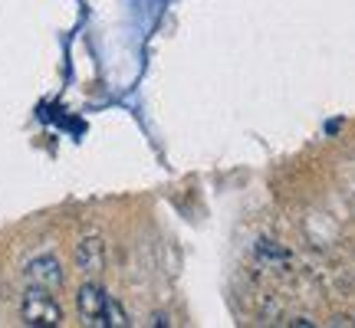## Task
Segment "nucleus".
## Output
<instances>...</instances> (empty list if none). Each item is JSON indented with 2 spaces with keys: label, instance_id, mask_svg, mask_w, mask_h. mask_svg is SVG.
<instances>
[{
  "label": "nucleus",
  "instance_id": "nucleus-2",
  "mask_svg": "<svg viewBox=\"0 0 355 328\" xmlns=\"http://www.w3.org/2000/svg\"><path fill=\"white\" fill-rule=\"evenodd\" d=\"M109 299H112V295H105V289H102L99 282H86L76 295L83 322L92 325V328H109V318H105V312H109Z\"/></svg>",
  "mask_w": 355,
  "mask_h": 328
},
{
  "label": "nucleus",
  "instance_id": "nucleus-3",
  "mask_svg": "<svg viewBox=\"0 0 355 328\" xmlns=\"http://www.w3.org/2000/svg\"><path fill=\"white\" fill-rule=\"evenodd\" d=\"M26 282L30 286H43V289H60L63 286V266L53 253H43V256H33L26 263Z\"/></svg>",
  "mask_w": 355,
  "mask_h": 328
},
{
  "label": "nucleus",
  "instance_id": "nucleus-4",
  "mask_svg": "<svg viewBox=\"0 0 355 328\" xmlns=\"http://www.w3.org/2000/svg\"><path fill=\"white\" fill-rule=\"evenodd\" d=\"M76 266L83 276H99L105 269V243L99 237H86L76 246Z\"/></svg>",
  "mask_w": 355,
  "mask_h": 328
},
{
  "label": "nucleus",
  "instance_id": "nucleus-1",
  "mask_svg": "<svg viewBox=\"0 0 355 328\" xmlns=\"http://www.w3.org/2000/svg\"><path fill=\"white\" fill-rule=\"evenodd\" d=\"M20 318L30 328H60L63 325V305L53 299V289L30 286L20 302Z\"/></svg>",
  "mask_w": 355,
  "mask_h": 328
}]
</instances>
